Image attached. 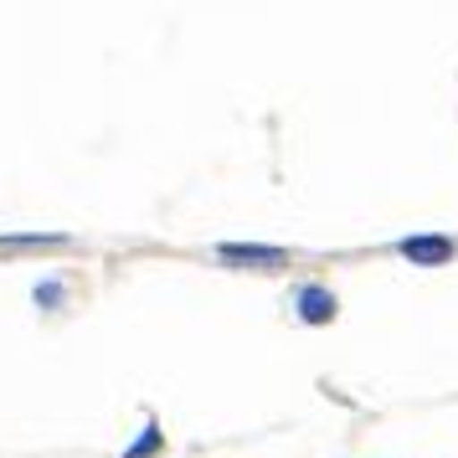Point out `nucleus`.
<instances>
[{
  "instance_id": "3",
  "label": "nucleus",
  "mask_w": 458,
  "mask_h": 458,
  "mask_svg": "<svg viewBox=\"0 0 458 458\" xmlns=\"http://www.w3.org/2000/svg\"><path fill=\"white\" fill-rule=\"evenodd\" d=\"M293 314H299L304 325H330L335 314H340V299H335L325 284H304V289L293 293Z\"/></svg>"
},
{
  "instance_id": "5",
  "label": "nucleus",
  "mask_w": 458,
  "mask_h": 458,
  "mask_svg": "<svg viewBox=\"0 0 458 458\" xmlns=\"http://www.w3.org/2000/svg\"><path fill=\"white\" fill-rule=\"evenodd\" d=\"M160 454H165V428L160 422H145V433L124 448V458H160Z\"/></svg>"
},
{
  "instance_id": "2",
  "label": "nucleus",
  "mask_w": 458,
  "mask_h": 458,
  "mask_svg": "<svg viewBox=\"0 0 458 458\" xmlns=\"http://www.w3.org/2000/svg\"><path fill=\"white\" fill-rule=\"evenodd\" d=\"M216 258L232 268H289V248H268V242H222Z\"/></svg>"
},
{
  "instance_id": "1",
  "label": "nucleus",
  "mask_w": 458,
  "mask_h": 458,
  "mask_svg": "<svg viewBox=\"0 0 458 458\" xmlns=\"http://www.w3.org/2000/svg\"><path fill=\"white\" fill-rule=\"evenodd\" d=\"M396 252L417 263V268H443V263H454L458 258V242L454 237H443V232H417V237H402Z\"/></svg>"
},
{
  "instance_id": "6",
  "label": "nucleus",
  "mask_w": 458,
  "mask_h": 458,
  "mask_svg": "<svg viewBox=\"0 0 458 458\" xmlns=\"http://www.w3.org/2000/svg\"><path fill=\"white\" fill-rule=\"evenodd\" d=\"M63 284H57V278H47V284H37V304H42V310H57V304H63Z\"/></svg>"
},
{
  "instance_id": "4",
  "label": "nucleus",
  "mask_w": 458,
  "mask_h": 458,
  "mask_svg": "<svg viewBox=\"0 0 458 458\" xmlns=\"http://www.w3.org/2000/svg\"><path fill=\"white\" fill-rule=\"evenodd\" d=\"M72 237L63 232H21V237H0V252H37V248H67Z\"/></svg>"
}]
</instances>
